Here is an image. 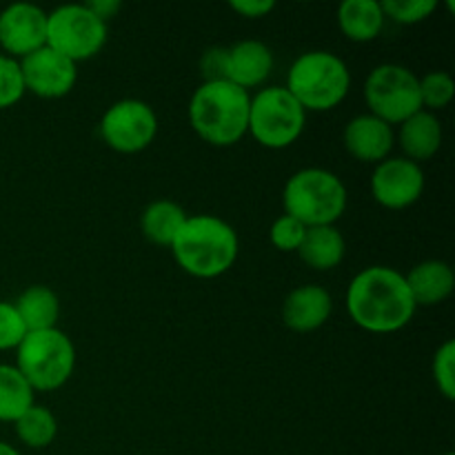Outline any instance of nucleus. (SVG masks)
<instances>
[{"instance_id": "f257e3e1", "label": "nucleus", "mask_w": 455, "mask_h": 455, "mask_svg": "<svg viewBox=\"0 0 455 455\" xmlns=\"http://www.w3.org/2000/svg\"><path fill=\"white\" fill-rule=\"evenodd\" d=\"M416 309L404 274L394 267H367L347 289V311L369 333L400 331L411 323Z\"/></svg>"}, {"instance_id": "f03ea898", "label": "nucleus", "mask_w": 455, "mask_h": 455, "mask_svg": "<svg viewBox=\"0 0 455 455\" xmlns=\"http://www.w3.org/2000/svg\"><path fill=\"white\" fill-rule=\"evenodd\" d=\"M169 249L185 274L212 280L225 275L235 265L240 240L227 220L212 213H196L187 218Z\"/></svg>"}, {"instance_id": "7ed1b4c3", "label": "nucleus", "mask_w": 455, "mask_h": 455, "mask_svg": "<svg viewBox=\"0 0 455 455\" xmlns=\"http://www.w3.org/2000/svg\"><path fill=\"white\" fill-rule=\"evenodd\" d=\"M251 93L229 80L200 83L191 93L189 124L212 147H234L249 132Z\"/></svg>"}, {"instance_id": "20e7f679", "label": "nucleus", "mask_w": 455, "mask_h": 455, "mask_svg": "<svg viewBox=\"0 0 455 455\" xmlns=\"http://www.w3.org/2000/svg\"><path fill=\"white\" fill-rule=\"evenodd\" d=\"M287 92L309 111H331L349 96L351 71L340 56L324 49L305 52L287 74Z\"/></svg>"}, {"instance_id": "39448f33", "label": "nucleus", "mask_w": 455, "mask_h": 455, "mask_svg": "<svg viewBox=\"0 0 455 455\" xmlns=\"http://www.w3.org/2000/svg\"><path fill=\"white\" fill-rule=\"evenodd\" d=\"M349 191L333 172L307 167L293 173L283 189L284 213L305 227L336 225L347 212Z\"/></svg>"}, {"instance_id": "423d86ee", "label": "nucleus", "mask_w": 455, "mask_h": 455, "mask_svg": "<svg viewBox=\"0 0 455 455\" xmlns=\"http://www.w3.org/2000/svg\"><path fill=\"white\" fill-rule=\"evenodd\" d=\"M34 391H58L76 369V347L60 329L29 331L16 349V364Z\"/></svg>"}, {"instance_id": "0eeeda50", "label": "nucleus", "mask_w": 455, "mask_h": 455, "mask_svg": "<svg viewBox=\"0 0 455 455\" xmlns=\"http://www.w3.org/2000/svg\"><path fill=\"white\" fill-rule=\"evenodd\" d=\"M307 111L287 87L260 89L249 105V136L267 149H287L302 136Z\"/></svg>"}, {"instance_id": "6e6552de", "label": "nucleus", "mask_w": 455, "mask_h": 455, "mask_svg": "<svg viewBox=\"0 0 455 455\" xmlns=\"http://www.w3.org/2000/svg\"><path fill=\"white\" fill-rule=\"evenodd\" d=\"M107 38V22H102L84 3L62 4L47 13V47L76 65L96 58L105 49Z\"/></svg>"}, {"instance_id": "1a4fd4ad", "label": "nucleus", "mask_w": 455, "mask_h": 455, "mask_svg": "<svg viewBox=\"0 0 455 455\" xmlns=\"http://www.w3.org/2000/svg\"><path fill=\"white\" fill-rule=\"evenodd\" d=\"M364 100L369 114L394 127L422 109L420 78L398 62L378 65L364 80Z\"/></svg>"}, {"instance_id": "9d476101", "label": "nucleus", "mask_w": 455, "mask_h": 455, "mask_svg": "<svg viewBox=\"0 0 455 455\" xmlns=\"http://www.w3.org/2000/svg\"><path fill=\"white\" fill-rule=\"evenodd\" d=\"M98 132L109 149L118 154H140L158 136V116L149 102L124 98L102 114Z\"/></svg>"}, {"instance_id": "9b49d317", "label": "nucleus", "mask_w": 455, "mask_h": 455, "mask_svg": "<svg viewBox=\"0 0 455 455\" xmlns=\"http://www.w3.org/2000/svg\"><path fill=\"white\" fill-rule=\"evenodd\" d=\"M425 172L418 163L404 156L387 158L376 164L371 173V196L380 207L407 209L416 204L425 194Z\"/></svg>"}, {"instance_id": "f8f14e48", "label": "nucleus", "mask_w": 455, "mask_h": 455, "mask_svg": "<svg viewBox=\"0 0 455 455\" xmlns=\"http://www.w3.org/2000/svg\"><path fill=\"white\" fill-rule=\"evenodd\" d=\"M18 62H20L25 92L44 100L65 98L78 83V65L53 52L47 44Z\"/></svg>"}, {"instance_id": "ddd939ff", "label": "nucleus", "mask_w": 455, "mask_h": 455, "mask_svg": "<svg viewBox=\"0 0 455 455\" xmlns=\"http://www.w3.org/2000/svg\"><path fill=\"white\" fill-rule=\"evenodd\" d=\"M47 44V12L38 4L13 3L0 12V49L22 60Z\"/></svg>"}, {"instance_id": "4468645a", "label": "nucleus", "mask_w": 455, "mask_h": 455, "mask_svg": "<svg viewBox=\"0 0 455 455\" xmlns=\"http://www.w3.org/2000/svg\"><path fill=\"white\" fill-rule=\"evenodd\" d=\"M345 149L358 163L378 164L389 158L395 145V132L389 123L373 114H360L347 123L342 132Z\"/></svg>"}, {"instance_id": "2eb2a0df", "label": "nucleus", "mask_w": 455, "mask_h": 455, "mask_svg": "<svg viewBox=\"0 0 455 455\" xmlns=\"http://www.w3.org/2000/svg\"><path fill=\"white\" fill-rule=\"evenodd\" d=\"M333 311L331 293L318 284H302L283 302V323L296 333H309L327 324Z\"/></svg>"}, {"instance_id": "dca6fc26", "label": "nucleus", "mask_w": 455, "mask_h": 455, "mask_svg": "<svg viewBox=\"0 0 455 455\" xmlns=\"http://www.w3.org/2000/svg\"><path fill=\"white\" fill-rule=\"evenodd\" d=\"M274 71V52L260 40H240L227 47V80L235 87H260Z\"/></svg>"}, {"instance_id": "f3484780", "label": "nucleus", "mask_w": 455, "mask_h": 455, "mask_svg": "<svg viewBox=\"0 0 455 455\" xmlns=\"http://www.w3.org/2000/svg\"><path fill=\"white\" fill-rule=\"evenodd\" d=\"M443 123L438 116L427 109H420L411 118L400 123L398 133H395V140H398L404 158L418 164L427 163L438 154L443 147Z\"/></svg>"}, {"instance_id": "a211bd4d", "label": "nucleus", "mask_w": 455, "mask_h": 455, "mask_svg": "<svg viewBox=\"0 0 455 455\" xmlns=\"http://www.w3.org/2000/svg\"><path fill=\"white\" fill-rule=\"evenodd\" d=\"M416 307L443 305L455 289V274L444 260H422L404 274Z\"/></svg>"}, {"instance_id": "6ab92c4d", "label": "nucleus", "mask_w": 455, "mask_h": 455, "mask_svg": "<svg viewBox=\"0 0 455 455\" xmlns=\"http://www.w3.org/2000/svg\"><path fill=\"white\" fill-rule=\"evenodd\" d=\"M296 253L309 269L331 271L345 260L347 240L336 225L307 227V234Z\"/></svg>"}, {"instance_id": "aec40b11", "label": "nucleus", "mask_w": 455, "mask_h": 455, "mask_svg": "<svg viewBox=\"0 0 455 455\" xmlns=\"http://www.w3.org/2000/svg\"><path fill=\"white\" fill-rule=\"evenodd\" d=\"M385 13L378 0H345L338 7V27L351 43H371L385 29Z\"/></svg>"}, {"instance_id": "412c9836", "label": "nucleus", "mask_w": 455, "mask_h": 455, "mask_svg": "<svg viewBox=\"0 0 455 455\" xmlns=\"http://www.w3.org/2000/svg\"><path fill=\"white\" fill-rule=\"evenodd\" d=\"M27 333L29 331H44V329H56L58 318H60V300L56 291L44 284H34L25 289L13 302Z\"/></svg>"}, {"instance_id": "4be33fe9", "label": "nucleus", "mask_w": 455, "mask_h": 455, "mask_svg": "<svg viewBox=\"0 0 455 455\" xmlns=\"http://www.w3.org/2000/svg\"><path fill=\"white\" fill-rule=\"evenodd\" d=\"M187 218L189 213L173 200H154L142 212L140 229L149 243L158 244V247H172Z\"/></svg>"}, {"instance_id": "5701e85b", "label": "nucleus", "mask_w": 455, "mask_h": 455, "mask_svg": "<svg viewBox=\"0 0 455 455\" xmlns=\"http://www.w3.org/2000/svg\"><path fill=\"white\" fill-rule=\"evenodd\" d=\"M36 391L13 364H0V422H16L36 404Z\"/></svg>"}, {"instance_id": "b1692460", "label": "nucleus", "mask_w": 455, "mask_h": 455, "mask_svg": "<svg viewBox=\"0 0 455 455\" xmlns=\"http://www.w3.org/2000/svg\"><path fill=\"white\" fill-rule=\"evenodd\" d=\"M13 429H16L18 440H20L25 447L29 449H47L49 444H53L58 435V420L47 407H34L27 409L16 422H13Z\"/></svg>"}, {"instance_id": "393cba45", "label": "nucleus", "mask_w": 455, "mask_h": 455, "mask_svg": "<svg viewBox=\"0 0 455 455\" xmlns=\"http://www.w3.org/2000/svg\"><path fill=\"white\" fill-rule=\"evenodd\" d=\"M453 96L455 80L451 78V74H447V71H429V74H425L420 78L422 109L435 114V111L451 105Z\"/></svg>"}, {"instance_id": "a878e982", "label": "nucleus", "mask_w": 455, "mask_h": 455, "mask_svg": "<svg viewBox=\"0 0 455 455\" xmlns=\"http://www.w3.org/2000/svg\"><path fill=\"white\" fill-rule=\"evenodd\" d=\"M382 13L395 25H420L438 9L435 0H385Z\"/></svg>"}, {"instance_id": "bb28decb", "label": "nucleus", "mask_w": 455, "mask_h": 455, "mask_svg": "<svg viewBox=\"0 0 455 455\" xmlns=\"http://www.w3.org/2000/svg\"><path fill=\"white\" fill-rule=\"evenodd\" d=\"M25 93L20 62L0 53V111L12 109L13 105L22 100Z\"/></svg>"}, {"instance_id": "cd10ccee", "label": "nucleus", "mask_w": 455, "mask_h": 455, "mask_svg": "<svg viewBox=\"0 0 455 455\" xmlns=\"http://www.w3.org/2000/svg\"><path fill=\"white\" fill-rule=\"evenodd\" d=\"M431 373H434V382L438 387L440 394L451 403L455 400V342L447 340L444 345L438 347L434 355V364H431Z\"/></svg>"}, {"instance_id": "c85d7f7f", "label": "nucleus", "mask_w": 455, "mask_h": 455, "mask_svg": "<svg viewBox=\"0 0 455 455\" xmlns=\"http://www.w3.org/2000/svg\"><path fill=\"white\" fill-rule=\"evenodd\" d=\"M305 234H307V227L302 225L300 220H296V218L283 213V216L275 218L274 225H271L269 240H271V244L278 249V251L291 253V251H298V249H300Z\"/></svg>"}, {"instance_id": "c756f323", "label": "nucleus", "mask_w": 455, "mask_h": 455, "mask_svg": "<svg viewBox=\"0 0 455 455\" xmlns=\"http://www.w3.org/2000/svg\"><path fill=\"white\" fill-rule=\"evenodd\" d=\"M25 336L27 329L13 302L0 300V351H16Z\"/></svg>"}, {"instance_id": "7c9ffc66", "label": "nucleus", "mask_w": 455, "mask_h": 455, "mask_svg": "<svg viewBox=\"0 0 455 455\" xmlns=\"http://www.w3.org/2000/svg\"><path fill=\"white\" fill-rule=\"evenodd\" d=\"M200 76L203 83L227 80V47H212L200 56Z\"/></svg>"}, {"instance_id": "2f4dec72", "label": "nucleus", "mask_w": 455, "mask_h": 455, "mask_svg": "<svg viewBox=\"0 0 455 455\" xmlns=\"http://www.w3.org/2000/svg\"><path fill=\"white\" fill-rule=\"evenodd\" d=\"M229 7L234 9L238 16L249 18V20H258V18L269 16L275 9L274 0H231Z\"/></svg>"}, {"instance_id": "473e14b6", "label": "nucleus", "mask_w": 455, "mask_h": 455, "mask_svg": "<svg viewBox=\"0 0 455 455\" xmlns=\"http://www.w3.org/2000/svg\"><path fill=\"white\" fill-rule=\"evenodd\" d=\"M102 22H109L116 13L123 9V4L118 0H92V3H84Z\"/></svg>"}, {"instance_id": "72a5a7b5", "label": "nucleus", "mask_w": 455, "mask_h": 455, "mask_svg": "<svg viewBox=\"0 0 455 455\" xmlns=\"http://www.w3.org/2000/svg\"><path fill=\"white\" fill-rule=\"evenodd\" d=\"M0 455H20V451H18L16 447H12V444H7L0 440Z\"/></svg>"}, {"instance_id": "f704fd0d", "label": "nucleus", "mask_w": 455, "mask_h": 455, "mask_svg": "<svg viewBox=\"0 0 455 455\" xmlns=\"http://www.w3.org/2000/svg\"><path fill=\"white\" fill-rule=\"evenodd\" d=\"M444 455H453V453H444Z\"/></svg>"}]
</instances>
